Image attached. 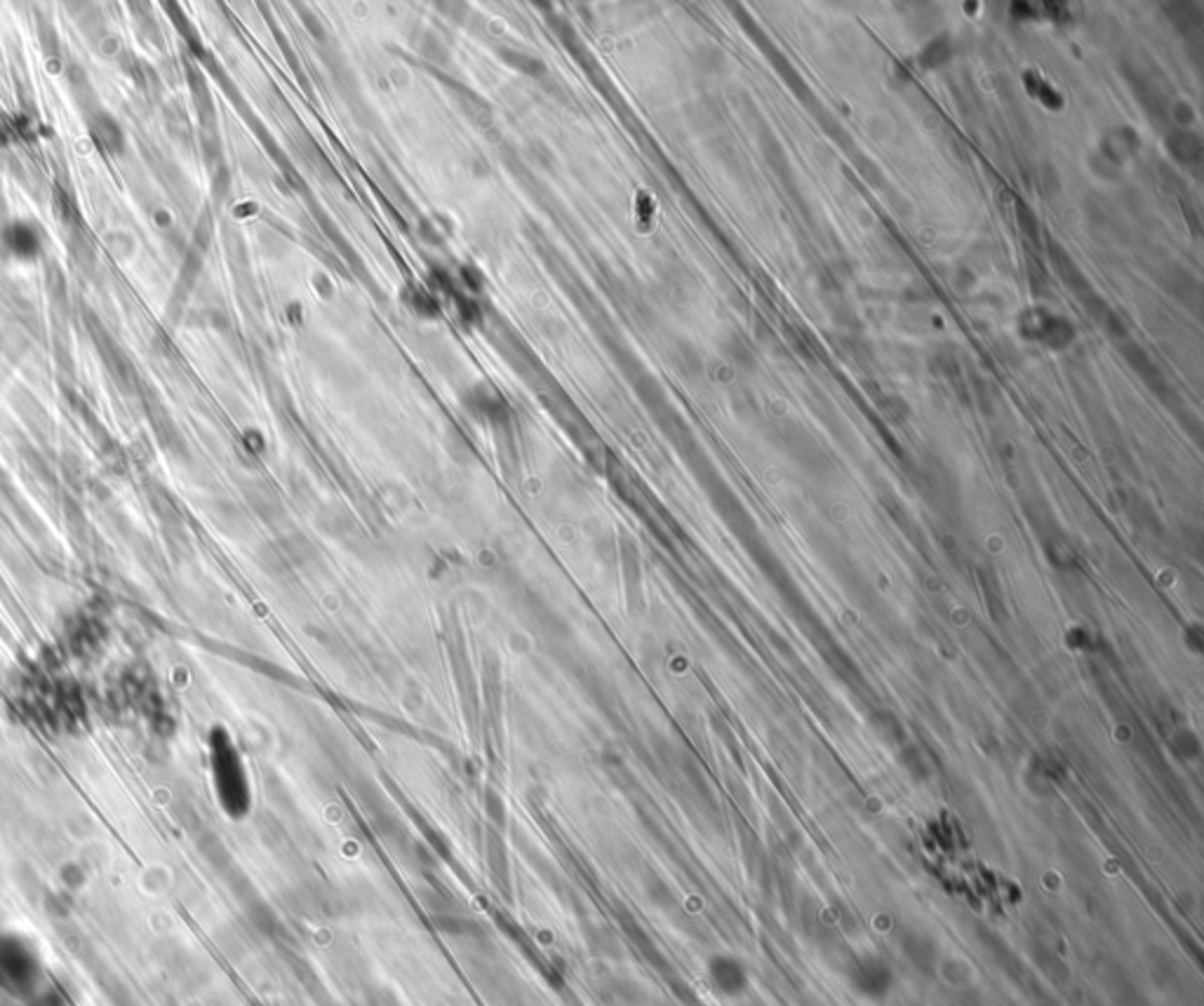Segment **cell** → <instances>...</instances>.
Here are the masks:
<instances>
[{"label":"cell","instance_id":"cell-2","mask_svg":"<svg viewBox=\"0 0 1204 1006\" xmlns=\"http://www.w3.org/2000/svg\"><path fill=\"white\" fill-rule=\"evenodd\" d=\"M212 771H214V786L223 809L229 814L238 816L247 809V780L242 774L238 752L233 750L227 733L217 731L212 736Z\"/></svg>","mask_w":1204,"mask_h":1006},{"label":"cell","instance_id":"cell-3","mask_svg":"<svg viewBox=\"0 0 1204 1006\" xmlns=\"http://www.w3.org/2000/svg\"><path fill=\"white\" fill-rule=\"evenodd\" d=\"M852 983L858 995L868 997V1000H880L892 987V972L882 959L866 957L856 964L852 974Z\"/></svg>","mask_w":1204,"mask_h":1006},{"label":"cell","instance_id":"cell-4","mask_svg":"<svg viewBox=\"0 0 1204 1006\" xmlns=\"http://www.w3.org/2000/svg\"><path fill=\"white\" fill-rule=\"evenodd\" d=\"M708 976H711V983L713 987H717V992L727 997L741 995L746 992V987H749V976H746V968L741 966L739 959L727 955H717L711 959V964H708Z\"/></svg>","mask_w":1204,"mask_h":1006},{"label":"cell","instance_id":"cell-1","mask_svg":"<svg viewBox=\"0 0 1204 1006\" xmlns=\"http://www.w3.org/2000/svg\"><path fill=\"white\" fill-rule=\"evenodd\" d=\"M52 985L45 981L41 955L31 940L13 931H0V997L33 1006Z\"/></svg>","mask_w":1204,"mask_h":1006}]
</instances>
